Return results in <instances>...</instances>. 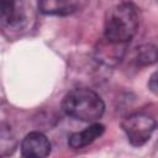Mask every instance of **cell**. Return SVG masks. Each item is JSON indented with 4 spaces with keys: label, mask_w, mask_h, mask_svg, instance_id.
<instances>
[{
    "label": "cell",
    "mask_w": 158,
    "mask_h": 158,
    "mask_svg": "<svg viewBox=\"0 0 158 158\" xmlns=\"http://www.w3.org/2000/svg\"><path fill=\"white\" fill-rule=\"evenodd\" d=\"M139 26V19L136 6L130 1H123L109 10L104 37L117 43H128L136 35Z\"/></svg>",
    "instance_id": "obj_1"
},
{
    "label": "cell",
    "mask_w": 158,
    "mask_h": 158,
    "mask_svg": "<svg viewBox=\"0 0 158 158\" xmlns=\"http://www.w3.org/2000/svg\"><path fill=\"white\" fill-rule=\"evenodd\" d=\"M62 106L68 116L85 122H95L105 111V104L100 95L86 88L70 90L64 96Z\"/></svg>",
    "instance_id": "obj_2"
},
{
    "label": "cell",
    "mask_w": 158,
    "mask_h": 158,
    "mask_svg": "<svg viewBox=\"0 0 158 158\" xmlns=\"http://www.w3.org/2000/svg\"><path fill=\"white\" fill-rule=\"evenodd\" d=\"M121 127L126 133L130 143L132 146L141 147L152 137L157 127V122L153 117L146 114L136 112L127 116L121 122Z\"/></svg>",
    "instance_id": "obj_3"
},
{
    "label": "cell",
    "mask_w": 158,
    "mask_h": 158,
    "mask_svg": "<svg viewBox=\"0 0 158 158\" xmlns=\"http://www.w3.org/2000/svg\"><path fill=\"white\" fill-rule=\"evenodd\" d=\"M0 10L4 27L19 28L27 21L26 0H0Z\"/></svg>",
    "instance_id": "obj_4"
},
{
    "label": "cell",
    "mask_w": 158,
    "mask_h": 158,
    "mask_svg": "<svg viewBox=\"0 0 158 158\" xmlns=\"http://www.w3.org/2000/svg\"><path fill=\"white\" fill-rule=\"evenodd\" d=\"M20 148H21V154L23 157H36V158L47 157L52 151L49 139L41 132H30L28 135H26L21 142Z\"/></svg>",
    "instance_id": "obj_5"
},
{
    "label": "cell",
    "mask_w": 158,
    "mask_h": 158,
    "mask_svg": "<svg viewBox=\"0 0 158 158\" xmlns=\"http://www.w3.org/2000/svg\"><path fill=\"white\" fill-rule=\"evenodd\" d=\"M128 43H117L109 41L107 38H102L98 43V47L95 48V56L96 59L100 60L104 64L114 65L121 60V58L125 54V49Z\"/></svg>",
    "instance_id": "obj_6"
},
{
    "label": "cell",
    "mask_w": 158,
    "mask_h": 158,
    "mask_svg": "<svg viewBox=\"0 0 158 158\" xmlns=\"http://www.w3.org/2000/svg\"><path fill=\"white\" fill-rule=\"evenodd\" d=\"M105 131V126L99 122H93L89 127L80 132H75L69 136L68 144L73 149H80L85 146L91 144L96 138H99Z\"/></svg>",
    "instance_id": "obj_7"
},
{
    "label": "cell",
    "mask_w": 158,
    "mask_h": 158,
    "mask_svg": "<svg viewBox=\"0 0 158 158\" xmlns=\"http://www.w3.org/2000/svg\"><path fill=\"white\" fill-rule=\"evenodd\" d=\"M78 7V0H38V9L42 14L67 16Z\"/></svg>",
    "instance_id": "obj_8"
},
{
    "label": "cell",
    "mask_w": 158,
    "mask_h": 158,
    "mask_svg": "<svg viewBox=\"0 0 158 158\" xmlns=\"http://www.w3.org/2000/svg\"><path fill=\"white\" fill-rule=\"evenodd\" d=\"M133 59L138 67L152 65L158 60V48L151 43L142 44L136 48Z\"/></svg>",
    "instance_id": "obj_9"
},
{
    "label": "cell",
    "mask_w": 158,
    "mask_h": 158,
    "mask_svg": "<svg viewBox=\"0 0 158 158\" xmlns=\"http://www.w3.org/2000/svg\"><path fill=\"white\" fill-rule=\"evenodd\" d=\"M148 89L154 94V95H158V70L154 72L149 80H148Z\"/></svg>",
    "instance_id": "obj_10"
}]
</instances>
